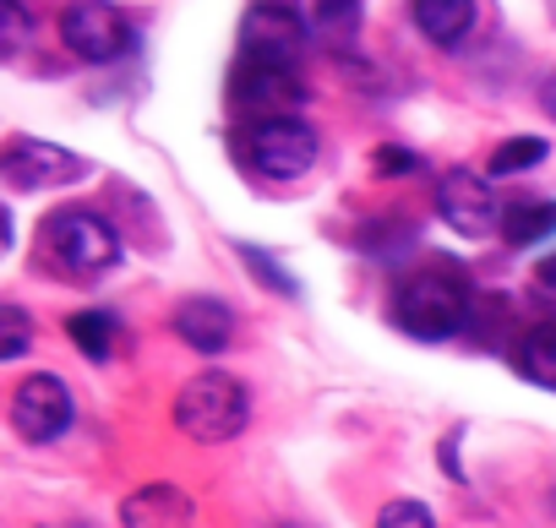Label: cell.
I'll use <instances>...</instances> for the list:
<instances>
[{"mask_svg":"<svg viewBox=\"0 0 556 528\" xmlns=\"http://www.w3.org/2000/svg\"><path fill=\"white\" fill-rule=\"evenodd\" d=\"M469 279L453 268V261H431V268L409 273L393 295V317L409 338H426V344H442L453 338L464 322H469Z\"/></svg>","mask_w":556,"mask_h":528,"instance_id":"cell-1","label":"cell"},{"mask_svg":"<svg viewBox=\"0 0 556 528\" xmlns=\"http://www.w3.org/2000/svg\"><path fill=\"white\" fill-rule=\"evenodd\" d=\"M39 245L50 250V261H55L66 279H99V273L115 268V256H121L115 229H110L99 213H88V207H61V213H50Z\"/></svg>","mask_w":556,"mask_h":528,"instance_id":"cell-2","label":"cell"},{"mask_svg":"<svg viewBox=\"0 0 556 528\" xmlns=\"http://www.w3.org/2000/svg\"><path fill=\"white\" fill-rule=\"evenodd\" d=\"M251 420V398H245V382L224 376V371H202L180 387L175 398V425L191 436V441H229L240 436Z\"/></svg>","mask_w":556,"mask_h":528,"instance_id":"cell-3","label":"cell"},{"mask_svg":"<svg viewBox=\"0 0 556 528\" xmlns=\"http://www.w3.org/2000/svg\"><path fill=\"white\" fill-rule=\"evenodd\" d=\"M306 99V82L295 66H278V61H256V55H240L229 66V104L256 115V120H278L290 115L295 104Z\"/></svg>","mask_w":556,"mask_h":528,"instance_id":"cell-4","label":"cell"},{"mask_svg":"<svg viewBox=\"0 0 556 528\" xmlns=\"http://www.w3.org/2000/svg\"><path fill=\"white\" fill-rule=\"evenodd\" d=\"M61 44L88 66H110L137 44V34L110 0H72V7L61 12Z\"/></svg>","mask_w":556,"mask_h":528,"instance_id":"cell-5","label":"cell"},{"mask_svg":"<svg viewBox=\"0 0 556 528\" xmlns=\"http://www.w3.org/2000/svg\"><path fill=\"white\" fill-rule=\"evenodd\" d=\"M245 158L267 180H301L317 164V131L306 120H295V115L256 120L251 137H245Z\"/></svg>","mask_w":556,"mask_h":528,"instance_id":"cell-6","label":"cell"},{"mask_svg":"<svg viewBox=\"0 0 556 528\" xmlns=\"http://www.w3.org/2000/svg\"><path fill=\"white\" fill-rule=\"evenodd\" d=\"M93 164L61 142H39V137H12L0 153V175L12 191H55V185H77Z\"/></svg>","mask_w":556,"mask_h":528,"instance_id":"cell-7","label":"cell"},{"mask_svg":"<svg viewBox=\"0 0 556 528\" xmlns=\"http://www.w3.org/2000/svg\"><path fill=\"white\" fill-rule=\"evenodd\" d=\"M301 50H306V12H301V0H251L245 23H240V55L295 66Z\"/></svg>","mask_w":556,"mask_h":528,"instance_id":"cell-8","label":"cell"},{"mask_svg":"<svg viewBox=\"0 0 556 528\" xmlns=\"http://www.w3.org/2000/svg\"><path fill=\"white\" fill-rule=\"evenodd\" d=\"M72 425V387L55 371H34L12 392V430L23 441H55Z\"/></svg>","mask_w":556,"mask_h":528,"instance_id":"cell-9","label":"cell"},{"mask_svg":"<svg viewBox=\"0 0 556 528\" xmlns=\"http://www.w3.org/2000/svg\"><path fill=\"white\" fill-rule=\"evenodd\" d=\"M437 213H442L458 234L480 240V234L502 229V213H507V207H496L485 175H475V169H447V175L437 180Z\"/></svg>","mask_w":556,"mask_h":528,"instance_id":"cell-10","label":"cell"},{"mask_svg":"<svg viewBox=\"0 0 556 528\" xmlns=\"http://www.w3.org/2000/svg\"><path fill=\"white\" fill-rule=\"evenodd\" d=\"M121 528H197V506L180 485H142L121 501Z\"/></svg>","mask_w":556,"mask_h":528,"instance_id":"cell-11","label":"cell"},{"mask_svg":"<svg viewBox=\"0 0 556 528\" xmlns=\"http://www.w3.org/2000/svg\"><path fill=\"white\" fill-rule=\"evenodd\" d=\"M175 333H180V344H191L197 355H218V349H229V338H235V317H229L224 300L191 295V300L175 306Z\"/></svg>","mask_w":556,"mask_h":528,"instance_id":"cell-12","label":"cell"},{"mask_svg":"<svg viewBox=\"0 0 556 528\" xmlns=\"http://www.w3.org/2000/svg\"><path fill=\"white\" fill-rule=\"evenodd\" d=\"M409 12H415V28L442 50H458L475 28V0H409Z\"/></svg>","mask_w":556,"mask_h":528,"instance_id":"cell-13","label":"cell"},{"mask_svg":"<svg viewBox=\"0 0 556 528\" xmlns=\"http://www.w3.org/2000/svg\"><path fill=\"white\" fill-rule=\"evenodd\" d=\"M513 365H518V376H529L534 387L556 392V317L534 322V327L518 338V355H513Z\"/></svg>","mask_w":556,"mask_h":528,"instance_id":"cell-14","label":"cell"},{"mask_svg":"<svg viewBox=\"0 0 556 528\" xmlns=\"http://www.w3.org/2000/svg\"><path fill=\"white\" fill-rule=\"evenodd\" d=\"M545 234H556V202H513V207L502 213V240H507L513 250L540 245Z\"/></svg>","mask_w":556,"mask_h":528,"instance_id":"cell-15","label":"cell"},{"mask_svg":"<svg viewBox=\"0 0 556 528\" xmlns=\"http://www.w3.org/2000/svg\"><path fill=\"white\" fill-rule=\"evenodd\" d=\"M66 338L77 344V355H88V360H110V344L121 338V327H115L110 311H77V317L66 322Z\"/></svg>","mask_w":556,"mask_h":528,"instance_id":"cell-16","label":"cell"},{"mask_svg":"<svg viewBox=\"0 0 556 528\" xmlns=\"http://www.w3.org/2000/svg\"><path fill=\"white\" fill-rule=\"evenodd\" d=\"M240 261H245V273L262 284V289H273L278 300H295L301 295V284H295V273L278 261L273 250H262V245H240Z\"/></svg>","mask_w":556,"mask_h":528,"instance_id":"cell-17","label":"cell"},{"mask_svg":"<svg viewBox=\"0 0 556 528\" xmlns=\"http://www.w3.org/2000/svg\"><path fill=\"white\" fill-rule=\"evenodd\" d=\"M545 137H507L496 153H491V164H485V175L491 180H507V175H523V169H534V164H545Z\"/></svg>","mask_w":556,"mask_h":528,"instance_id":"cell-18","label":"cell"},{"mask_svg":"<svg viewBox=\"0 0 556 528\" xmlns=\"http://www.w3.org/2000/svg\"><path fill=\"white\" fill-rule=\"evenodd\" d=\"M361 7L366 0H312V28L323 39H350L361 28Z\"/></svg>","mask_w":556,"mask_h":528,"instance_id":"cell-19","label":"cell"},{"mask_svg":"<svg viewBox=\"0 0 556 528\" xmlns=\"http://www.w3.org/2000/svg\"><path fill=\"white\" fill-rule=\"evenodd\" d=\"M34 344V322L23 306H0V360H17Z\"/></svg>","mask_w":556,"mask_h":528,"instance_id":"cell-20","label":"cell"},{"mask_svg":"<svg viewBox=\"0 0 556 528\" xmlns=\"http://www.w3.org/2000/svg\"><path fill=\"white\" fill-rule=\"evenodd\" d=\"M377 528H437V517H431L426 501H388Z\"/></svg>","mask_w":556,"mask_h":528,"instance_id":"cell-21","label":"cell"},{"mask_svg":"<svg viewBox=\"0 0 556 528\" xmlns=\"http://www.w3.org/2000/svg\"><path fill=\"white\" fill-rule=\"evenodd\" d=\"M7 7V55H17L23 44H28V28H34V17H28V7L23 0H0Z\"/></svg>","mask_w":556,"mask_h":528,"instance_id":"cell-22","label":"cell"},{"mask_svg":"<svg viewBox=\"0 0 556 528\" xmlns=\"http://www.w3.org/2000/svg\"><path fill=\"white\" fill-rule=\"evenodd\" d=\"M420 158L409 147H377V175H415Z\"/></svg>","mask_w":556,"mask_h":528,"instance_id":"cell-23","label":"cell"},{"mask_svg":"<svg viewBox=\"0 0 556 528\" xmlns=\"http://www.w3.org/2000/svg\"><path fill=\"white\" fill-rule=\"evenodd\" d=\"M540 110L556 120V77H545V82H540Z\"/></svg>","mask_w":556,"mask_h":528,"instance_id":"cell-24","label":"cell"},{"mask_svg":"<svg viewBox=\"0 0 556 528\" xmlns=\"http://www.w3.org/2000/svg\"><path fill=\"white\" fill-rule=\"evenodd\" d=\"M540 284H551V289H556V250H551V256H540Z\"/></svg>","mask_w":556,"mask_h":528,"instance_id":"cell-25","label":"cell"},{"mask_svg":"<svg viewBox=\"0 0 556 528\" xmlns=\"http://www.w3.org/2000/svg\"><path fill=\"white\" fill-rule=\"evenodd\" d=\"M273 528H290V523H273Z\"/></svg>","mask_w":556,"mask_h":528,"instance_id":"cell-26","label":"cell"}]
</instances>
